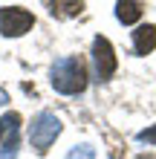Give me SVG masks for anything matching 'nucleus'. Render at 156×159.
<instances>
[{
  "label": "nucleus",
  "mask_w": 156,
  "mask_h": 159,
  "mask_svg": "<svg viewBox=\"0 0 156 159\" xmlns=\"http://www.w3.org/2000/svg\"><path fill=\"white\" fill-rule=\"evenodd\" d=\"M52 87L58 93H64V96L81 93L87 87V67H84V61L75 58V55L55 61V67H52Z\"/></svg>",
  "instance_id": "nucleus-1"
},
{
  "label": "nucleus",
  "mask_w": 156,
  "mask_h": 159,
  "mask_svg": "<svg viewBox=\"0 0 156 159\" xmlns=\"http://www.w3.org/2000/svg\"><path fill=\"white\" fill-rule=\"evenodd\" d=\"M61 127L64 125H61V119L55 116V113H49V110L38 113V116L32 119V125H29V142H32V148L38 153H47L49 145L61 136Z\"/></svg>",
  "instance_id": "nucleus-2"
},
{
  "label": "nucleus",
  "mask_w": 156,
  "mask_h": 159,
  "mask_svg": "<svg viewBox=\"0 0 156 159\" xmlns=\"http://www.w3.org/2000/svg\"><path fill=\"white\" fill-rule=\"evenodd\" d=\"M35 17L26 12V9H17V6H9V9H0V32L6 38H20L32 29Z\"/></svg>",
  "instance_id": "nucleus-3"
},
{
  "label": "nucleus",
  "mask_w": 156,
  "mask_h": 159,
  "mask_svg": "<svg viewBox=\"0 0 156 159\" xmlns=\"http://www.w3.org/2000/svg\"><path fill=\"white\" fill-rule=\"evenodd\" d=\"M93 67H96V81H107L116 72V55H113V43L107 38L93 41Z\"/></svg>",
  "instance_id": "nucleus-4"
},
{
  "label": "nucleus",
  "mask_w": 156,
  "mask_h": 159,
  "mask_svg": "<svg viewBox=\"0 0 156 159\" xmlns=\"http://www.w3.org/2000/svg\"><path fill=\"white\" fill-rule=\"evenodd\" d=\"M133 49H136V55H150L156 49V26L145 23L133 32Z\"/></svg>",
  "instance_id": "nucleus-5"
},
{
  "label": "nucleus",
  "mask_w": 156,
  "mask_h": 159,
  "mask_svg": "<svg viewBox=\"0 0 156 159\" xmlns=\"http://www.w3.org/2000/svg\"><path fill=\"white\" fill-rule=\"evenodd\" d=\"M116 17H118V23H124V26L136 23L142 17V3L139 0H118L116 3Z\"/></svg>",
  "instance_id": "nucleus-6"
},
{
  "label": "nucleus",
  "mask_w": 156,
  "mask_h": 159,
  "mask_svg": "<svg viewBox=\"0 0 156 159\" xmlns=\"http://www.w3.org/2000/svg\"><path fill=\"white\" fill-rule=\"evenodd\" d=\"M47 3H49V12L61 15V17H72V15H78L84 9L81 0H47Z\"/></svg>",
  "instance_id": "nucleus-7"
},
{
  "label": "nucleus",
  "mask_w": 156,
  "mask_h": 159,
  "mask_svg": "<svg viewBox=\"0 0 156 159\" xmlns=\"http://www.w3.org/2000/svg\"><path fill=\"white\" fill-rule=\"evenodd\" d=\"M17 145H20V136H17V127H12V130L6 133V145H3L0 159H15V156H17Z\"/></svg>",
  "instance_id": "nucleus-8"
},
{
  "label": "nucleus",
  "mask_w": 156,
  "mask_h": 159,
  "mask_svg": "<svg viewBox=\"0 0 156 159\" xmlns=\"http://www.w3.org/2000/svg\"><path fill=\"white\" fill-rule=\"evenodd\" d=\"M67 159H96V148L87 145V142H81V145H75V148L67 153Z\"/></svg>",
  "instance_id": "nucleus-9"
},
{
  "label": "nucleus",
  "mask_w": 156,
  "mask_h": 159,
  "mask_svg": "<svg viewBox=\"0 0 156 159\" xmlns=\"http://www.w3.org/2000/svg\"><path fill=\"white\" fill-rule=\"evenodd\" d=\"M12 127H20V116H17V113H9V116L0 119V139H3Z\"/></svg>",
  "instance_id": "nucleus-10"
},
{
  "label": "nucleus",
  "mask_w": 156,
  "mask_h": 159,
  "mask_svg": "<svg viewBox=\"0 0 156 159\" xmlns=\"http://www.w3.org/2000/svg\"><path fill=\"white\" fill-rule=\"evenodd\" d=\"M136 139H139V142H148V145H156V125H153V127H148V130H142Z\"/></svg>",
  "instance_id": "nucleus-11"
},
{
  "label": "nucleus",
  "mask_w": 156,
  "mask_h": 159,
  "mask_svg": "<svg viewBox=\"0 0 156 159\" xmlns=\"http://www.w3.org/2000/svg\"><path fill=\"white\" fill-rule=\"evenodd\" d=\"M6 101H9V96H6V93H3V90H0V107H3V104H6Z\"/></svg>",
  "instance_id": "nucleus-12"
},
{
  "label": "nucleus",
  "mask_w": 156,
  "mask_h": 159,
  "mask_svg": "<svg viewBox=\"0 0 156 159\" xmlns=\"http://www.w3.org/2000/svg\"><path fill=\"white\" fill-rule=\"evenodd\" d=\"M136 159H150V156H145V153H142V156H136Z\"/></svg>",
  "instance_id": "nucleus-13"
}]
</instances>
